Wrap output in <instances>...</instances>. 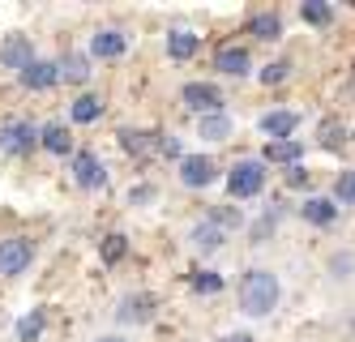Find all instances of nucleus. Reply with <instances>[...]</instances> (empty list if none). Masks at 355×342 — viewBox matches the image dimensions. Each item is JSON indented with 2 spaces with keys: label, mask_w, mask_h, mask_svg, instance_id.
<instances>
[{
  "label": "nucleus",
  "mask_w": 355,
  "mask_h": 342,
  "mask_svg": "<svg viewBox=\"0 0 355 342\" xmlns=\"http://www.w3.org/2000/svg\"><path fill=\"white\" fill-rule=\"evenodd\" d=\"M197 137H206V142H227V137H232V120H227L223 112L201 116V124H197Z\"/></svg>",
  "instance_id": "a211bd4d"
},
{
  "label": "nucleus",
  "mask_w": 355,
  "mask_h": 342,
  "mask_svg": "<svg viewBox=\"0 0 355 342\" xmlns=\"http://www.w3.org/2000/svg\"><path fill=\"white\" fill-rule=\"evenodd\" d=\"M227 189H232V197H257L266 189V163L261 159H244L232 167V176H227Z\"/></svg>",
  "instance_id": "f03ea898"
},
{
  "label": "nucleus",
  "mask_w": 355,
  "mask_h": 342,
  "mask_svg": "<svg viewBox=\"0 0 355 342\" xmlns=\"http://www.w3.org/2000/svg\"><path fill=\"white\" fill-rule=\"evenodd\" d=\"M116 317H120L124 325L150 321V317H155V300H150V296H124V304H120V312H116Z\"/></svg>",
  "instance_id": "f8f14e48"
},
{
  "label": "nucleus",
  "mask_w": 355,
  "mask_h": 342,
  "mask_svg": "<svg viewBox=\"0 0 355 342\" xmlns=\"http://www.w3.org/2000/svg\"><path fill=\"white\" fill-rule=\"evenodd\" d=\"M150 197H155V184H141V189H133V205H137V201H150Z\"/></svg>",
  "instance_id": "f704fd0d"
},
{
  "label": "nucleus",
  "mask_w": 355,
  "mask_h": 342,
  "mask_svg": "<svg viewBox=\"0 0 355 342\" xmlns=\"http://www.w3.org/2000/svg\"><path fill=\"white\" fill-rule=\"evenodd\" d=\"M60 77H64V82H73V86L90 82V60L86 56H64L60 60Z\"/></svg>",
  "instance_id": "412c9836"
},
{
  "label": "nucleus",
  "mask_w": 355,
  "mask_h": 342,
  "mask_svg": "<svg viewBox=\"0 0 355 342\" xmlns=\"http://www.w3.org/2000/svg\"><path fill=\"white\" fill-rule=\"evenodd\" d=\"M90 51H94V56H103V60H116V56H124V35L120 31H98L90 39Z\"/></svg>",
  "instance_id": "dca6fc26"
},
{
  "label": "nucleus",
  "mask_w": 355,
  "mask_h": 342,
  "mask_svg": "<svg viewBox=\"0 0 355 342\" xmlns=\"http://www.w3.org/2000/svg\"><path fill=\"white\" fill-rule=\"evenodd\" d=\"M193 51H197V35L193 31H171L167 35V56L171 60H189Z\"/></svg>",
  "instance_id": "aec40b11"
},
{
  "label": "nucleus",
  "mask_w": 355,
  "mask_h": 342,
  "mask_svg": "<svg viewBox=\"0 0 355 342\" xmlns=\"http://www.w3.org/2000/svg\"><path fill=\"white\" fill-rule=\"evenodd\" d=\"M69 116H73V124H94L98 116H103V99H98V94H82V99H73Z\"/></svg>",
  "instance_id": "f3484780"
},
{
  "label": "nucleus",
  "mask_w": 355,
  "mask_h": 342,
  "mask_svg": "<svg viewBox=\"0 0 355 342\" xmlns=\"http://www.w3.org/2000/svg\"><path fill=\"white\" fill-rule=\"evenodd\" d=\"M124 257V235H107V244H103V261H120Z\"/></svg>",
  "instance_id": "2f4dec72"
},
{
  "label": "nucleus",
  "mask_w": 355,
  "mask_h": 342,
  "mask_svg": "<svg viewBox=\"0 0 355 342\" xmlns=\"http://www.w3.org/2000/svg\"><path fill=\"white\" fill-rule=\"evenodd\" d=\"M69 171H73V180H78L82 189H103V180H107L103 163H98V154H90V150H78V154H73Z\"/></svg>",
  "instance_id": "0eeeda50"
},
{
  "label": "nucleus",
  "mask_w": 355,
  "mask_h": 342,
  "mask_svg": "<svg viewBox=\"0 0 355 342\" xmlns=\"http://www.w3.org/2000/svg\"><path fill=\"white\" fill-rule=\"evenodd\" d=\"M300 154H304V146L300 142H270L266 146V163H278V167H295L300 163Z\"/></svg>",
  "instance_id": "2eb2a0df"
},
{
  "label": "nucleus",
  "mask_w": 355,
  "mask_h": 342,
  "mask_svg": "<svg viewBox=\"0 0 355 342\" xmlns=\"http://www.w3.org/2000/svg\"><path fill=\"white\" fill-rule=\"evenodd\" d=\"M300 214L309 219L313 227H329V223H334V214H338V210H334V201H329V197H309V201L300 205Z\"/></svg>",
  "instance_id": "4468645a"
},
{
  "label": "nucleus",
  "mask_w": 355,
  "mask_h": 342,
  "mask_svg": "<svg viewBox=\"0 0 355 342\" xmlns=\"http://www.w3.org/2000/svg\"><path fill=\"white\" fill-rule=\"evenodd\" d=\"M343 142H347L343 124H334V120H329V124H321V146H325V150H338Z\"/></svg>",
  "instance_id": "cd10ccee"
},
{
  "label": "nucleus",
  "mask_w": 355,
  "mask_h": 342,
  "mask_svg": "<svg viewBox=\"0 0 355 342\" xmlns=\"http://www.w3.org/2000/svg\"><path fill=\"white\" fill-rule=\"evenodd\" d=\"M180 99H184V108H189V112H197V116L223 112V94H218V86H214V82H189V86L180 90Z\"/></svg>",
  "instance_id": "7ed1b4c3"
},
{
  "label": "nucleus",
  "mask_w": 355,
  "mask_h": 342,
  "mask_svg": "<svg viewBox=\"0 0 355 342\" xmlns=\"http://www.w3.org/2000/svg\"><path fill=\"white\" fill-rule=\"evenodd\" d=\"M39 146L52 150V154H69V128L64 124H47L43 133H39Z\"/></svg>",
  "instance_id": "4be33fe9"
},
{
  "label": "nucleus",
  "mask_w": 355,
  "mask_h": 342,
  "mask_svg": "<svg viewBox=\"0 0 355 342\" xmlns=\"http://www.w3.org/2000/svg\"><path fill=\"white\" fill-rule=\"evenodd\" d=\"M120 146L129 154H146L155 146V133H146V128H120Z\"/></svg>",
  "instance_id": "5701e85b"
},
{
  "label": "nucleus",
  "mask_w": 355,
  "mask_h": 342,
  "mask_svg": "<svg viewBox=\"0 0 355 342\" xmlns=\"http://www.w3.org/2000/svg\"><path fill=\"white\" fill-rule=\"evenodd\" d=\"M35 142H39L35 124H26V120H9V124H0V150H5V154H31Z\"/></svg>",
  "instance_id": "20e7f679"
},
{
  "label": "nucleus",
  "mask_w": 355,
  "mask_h": 342,
  "mask_svg": "<svg viewBox=\"0 0 355 342\" xmlns=\"http://www.w3.org/2000/svg\"><path fill=\"white\" fill-rule=\"evenodd\" d=\"M206 223H214L218 231H227V227H240V223H244V214H240L236 205H218V210H210V219H206Z\"/></svg>",
  "instance_id": "a878e982"
},
{
  "label": "nucleus",
  "mask_w": 355,
  "mask_h": 342,
  "mask_svg": "<svg viewBox=\"0 0 355 342\" xmlns=\"http://www.w3.org/2000/svg\"><path fill=\"white\" fill-rule=\"evenodd\" d=\"M39 334H43V312H39V308H31L26 317L17 321V342H35Z\"/></svg>",
  "instance_id": "b1692460"
},
{
  "label": "nucleus",
  "mask_w": 355,
  "mask_h": 342,
  "mask_svg": "<svg viewBox=\"0 0 355 342\" xmlns=\"http://www.w3.org/2000/svg\"><path fill=\"white\" fill-rule=\"evenodd\" d=\"M189 244H193L197 253H206V257H210V253L223 248V231H218L214 223H197V227L189 231Z\"/></svg>",
  "instance_id": "ddd939ff"
},
{
  "label": "nucleus",
  "mask_w": 355,
  "mask_h": 342,
  "mask_svg": "<svg viewBox=\"0 0 355 342\" xmlns=\"http://www.w3.org/2000/svg\"><path fill=\"white\" fill-rule=\"evenodd\" d=\"M223 342H252V334H227Z\"/></svg>",
  "instance_id": "c9c22d12"
},
{
  "label": "nucleus",
  "mask_w": 355,
  "mask_h": 342,
  "mask_svg": "<svg viewBox=\"0 0 355 342\" xmlns=\"http://www.w3.org/2000/svg\"><path fill=\"white\" fill-rule=\"evenodd\" d=\"M17 77H21V86H26V90H47V86L60 82V65L56 60H31Z\"/></svg>",
  "instance_id": "6e6552de"
},
{
  "label": "nucleus",
  "mask_w": 355,
  "mask_h": 342,
  "mask_svg": "<svg viewBox=\"0 0 355 342\" xmlns=\"http://www.w3.org/2000/svg\"><path fill=\"white\" fill-rule=\"evenodd\" d=\"M31 257H35V248H31V240H21V235H13V240H0V274H21L31 266Z\"/></svg>",
  "instance_id": "423d86ee"
},
{
  "label": "nucleus",
  "mask_w": 355,
  "mask_h": 342,
  "mask_svg": "<svg viewBox=\"0 0 355 342\" xmlns=\"http://www.w3.org/2000/svg\"><path fill=\"white\" fill-rule=\"evenodd\" d=\"M329 270H334L338 278H347V274L355 270V257H351V253H338V257H329Z\"/></svg>",
  "instance_id": "7c9ffc66"
},
{
  "label": "nucleus",
  "mask_w": 355,
  "mask_h": 342,
  "mask_svg": "<svg viewBox=\"0 0 355 342\" xmlns=\"http://www.w3.org/2000/svg\"><path fill=\"white\" fill-rule=\"evenodd\" d=\"M98 342H124V338H116V334H107V338H98Z\"/></svg>",
  "instance_id": "e433bc0d"
},
{
  "label": "nucleus",
  "mask_w": 355,
  "mask_h": 342,
  "mask_svg": "<svg viewBox=\"0 0 355 342\" xmlns=\"http://www.w3.org/2000/svg\"><path fill=\"white\" fill-rule=\"evenodd\" d=\"M274 304H278V278L270 270H248L240 278V308L248 317H266V312H274Z\"/></svg>",
  "instance_id": "f257e3e1"
},
{
  "label": "nucleus",
  "mask_w": 355,
  "mask_h": 342,
  "mask_svg": "<svg viewBox=\"0 0 355 342\" xmlns=\"http://www.w3.org/2000/svg\"><path fill=\"white\" fill-rule=\"evenodd\" d=\"M248 35L252 39H278L283 35V17L278 13H252L248 17Z\"/></svg>",
  "instance_id": "6ab92c4d"
},
{
  "label": "nucleus",
  "mask_w": 355,
  "mask_h": 342,
  "mask_svg": "<svg viewBox=\"0 0 355 342\" xmlns=\"http://www.w3.org/2000/svg\"><path fill=\"white\" fill-rule=\"evenodd\" d=\"M300 17L309 22V26H329V22H334V9H329V5H321V0H309V5L300 9Z\"/></svg>",
  "instance_id": "393cba45"
},
{
  "label": "nucleus",
  "mask_w": 355,
  "mask_h": 342,
  "mask_svg": "<svg viewBox=\"0 0 355 342\" xmlns=\"http://www.w3.org/2000/svg\"><path fill=\"white\" fill-rule=\"evenodd\" d=\"M248 47H240V43H223L218 51H214V69L218 73H227V77H244L248 73Z\"/></svg>",
  "instance_id": "1a4fd4ad"
},
{
  "label": "nucleus",
  "mask_w": 355,
  "mask_h": 342,
  "mask_svg": "<svg viewBox=\"0 0 355 342\" xmlns=\"http://www.w3.org/2000/svg\"><path fill=\"white\" fill-rule=\"evenodd\" d=\"M31 60H35V56H31V43L21 39V35H9L5 43H0V65H5V69H17V73H21Z\"/></svg>",
  "instance_id": "9b49d317"
},
{
  "label": "nucleus",
  "mask_w": 355,
  "mask_h": 342,
  "mask_svg": "<svg viewBox=\"0 0 355 342\" xmlns=\"http://www.w3.org/2000/svg\"><path fill=\"white\" fill-rule=\"evenodd\" d=\"M287 69H291L287 60H274V65H266V69H261V82H266V86H278V82H287Z\"/></svg>",
  "instance_id": "c85d7f7f"
},
{
  "label": "nucleus",
  "mask_w": 355,
  "mask_h": 342,
  "mask_svg": "<svg viewBox=\"0 0 355 342\" xmlns=\"http://www.w3.org/2000/svg\"><path fill=\"white\" fill-rule=\"evenodd\" d=\"M159 150L167 154V159H184V150H180V142H175V137H159Z\"/></svg>",
  "instance_id": "473e14b6"
},
{
  "label": "nucleus",
  "mask_w": 355,
  "mask_h": 342,
  "mask_svg": "<svg viewBox=\"0 0 355 342\" xmlns=\"http://www.w3.org/2000/svg\"><path fill=\"white\" fill-rule=\"evenodd\" d=\"M180 180L189 184V189H206V184L218 180V163L206 159V154H184L180 159Z\"/></svg>",
  "instance_id": "39448f33"
},
{
  "label": "nucleus",
  "mask_w": 355,
  "mask_h": 342,
  "mask_svg": "<svg viewBox=\"0 0 355 342\" xmlns=\"http://www.w3.org/2000/svg\"><path fill=\"white\" fill-rule=\"evenodd\" d=\"M334 193H338L343 201H355V171H343V176H338V184H334Z\"/></svg>",
  "instance_id": "c756f323"
},
{
  "label": "nucleus",
  "mask_w": 355,
  "mask_h": 342,
  "mask_svg": "<svg viewBox=\"0 0 355 342\" xmlns=\"http://www.w3.org/2000/svg\"><path fill=\"white\" fill-rule=\"evenodd\" d=\"M295 128H300V116L295 112H270V116H261V133L270 142H287Z\"/></svg>",
  "instance_id": "9d476101"
},
{
  "label": "nucleus",
  "mask_w": 355,
  "mask_h": 342,
  "mask_svg": "<svg viewBox=\"0 0 355 342\" xmlns=\"http://www.w3.org/2000/svg\"><path fill=\"white\" fill-rule=\"evenodd\" d=\"M193 287H197L201 296H214V291H223V278L214 270H201V274H193Z\"/></svg>",
  "instance_id": "bb28decb"
},
{
  "label": "nucleus",
  "mask_w": 355,
  "mask_h": 342,
  "mask_svg": "<svg viewBox=\"0 0 355 342\" xmlns=\"http://www.w3.org/2000/svg\"><path fill=\"white\" fill-rule=\"evenodd\" d=\"M287 184H291V189H300V184H309V171H304V167L295 163V167L287 171Z\"/></svg>",
  "instance_id": "72a5a7b5"
}]
</instances>
